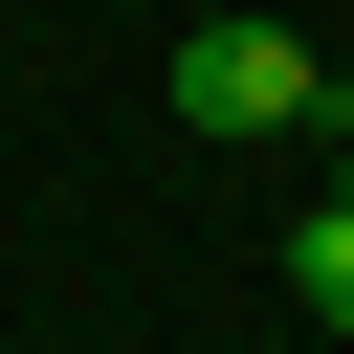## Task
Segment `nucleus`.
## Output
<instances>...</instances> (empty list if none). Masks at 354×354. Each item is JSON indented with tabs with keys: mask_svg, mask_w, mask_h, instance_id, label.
I'll return each mask as SVG.
<instances>
[{
	"mask_svg": "<svg viewBox=\"0 0 354 354\" xmlns=\"http://www.w3.org/2000/svg\"><path fill=\"white\" fill-rule=\"evenodd\" d=\"M332 111V44L310 22H199L177 44V133H310Z\"/></svg>",
	"mask_w": 354,
	"mask_h": 354,
	"instance_id": "obj_1",
	"label": "nucleus"
},
{
	"mask_svg": "<svg viewBox=\"0 0 354 354\" xmlns=\"http://www.w3.org/2000/svg\"><path fill=\"white\" fill-rule=\"evenodd\" d=\"M288 310H310V332H354V133H332V199L288 221Z\"/></svg>",
	"mask_w": 354,
	"mask_h": 354,
	"instance_id": "obj_2",
	"label": "nucleus"
}]
</instances>
